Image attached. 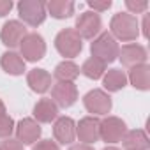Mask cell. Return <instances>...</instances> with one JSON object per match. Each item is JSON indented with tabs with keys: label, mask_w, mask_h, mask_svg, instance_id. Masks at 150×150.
Returning a JSON list of instances; mask_svg holds the SVG:
<instances>
[{
	"label": "cell",
	"mask_w": 150,
	"mask_h": 150,
	"mask_svg": "<svg viewBox=\"0 0 150 150\" xmlns=\"http://www.w3.org/2000/svg\"><path fill=\"white\" fill-rule=\"evenodd\" d=\"M125 134V124L117 117H108L99 127V138L106 143H118Z\"/></svg>",
	"instance_id": "ba28073f"
},
{
	"label": "cell",
	"mask_w": 150,
	"mask_h": 150,
	"mask_svg": "<svg viewBox=\"0 0 150 150\" xmlns=\"http://www.w3.org/2000/svg\"><path fill=\"white\" fill-rule=\"evenodd\" d=\"M0 64H2V69L6 72L13 74V76H20V74H23V71H25V60L21 58V55L13 53V51L4 53Z\"/></svg>",
	"instance_id": "e0dca14e"
},
{
	"label": "cell",
	"mask_w": 150,
	"mask_h": 150,
	"mask_svg": "<svg viewBox=\"0 0 150 150\" xmlns=\"http://www.w3.org/2000/svg\"><path fill=\"white\" fill-rule=\"evenodd\" d=\"M18 141H21L23 145H30L34 141H37V138L41 136V127L35 120L32 118H25L18 124Z\"/></svg>",
	"instance_id": "5bb4252c"
},
{
	"label": "cell",
	"mask_w": 150,
	"mask_h": 150,
	"mask_svg": "<svg viewBox=\"0 0 150 150\" xmlns=\"http://www.w3.org/2000/svg\"><path fill=\"white\" fill-rule=\"evenodd\" d=\"M111 30L124 42L134 41L138 37V20L129 13H118L111 20Z\"/></svg>",
	"instance_id": "7a4b0ae2"
},
{
	"label": "cell",
	"mask_w": 150,
	"mask_h": 150,
	"mask_svg": "<svg viewBox=\"0 0 150 150\" xmlns=\"http://www.w3.org/2000/svg\"><path fill=\"white\" fill-rule=\"evenodd\" d=\"M32 150H58V146L51 139H44V141H39Z\"/></svg>",
	"instance_id": "83f0119b"
},
{
	"label": "cell",
	"mask_w": 150,
	"mask_h": 150,
	"mask_svg": "<svg viewBox=\"0 0 150 150\" xmlns=\"http://www.w3.org/2000/svg\"><path fill=\"white\" fill-rule=\"evenodd\" d=\"M27 81H28L30 88L34 92H39V94H44L51 87V76L44 69H34V71H30L28 76H27Z\"/></svg>",
	"instance_id": "2e32d148"
},
{
	"label": "cell",
	"mask_w": 150,
	"mask_h": 150,
	"mask_svg": "<svg viewBox=\"0 0 150 150\" xmlns=\"http://www.w3.org/2000/svg\"><path fill=\"white\" fill-rule=\"evenodd\" d=\"M13 129H14V122H13L11 117H7V115L0 117V138H6L7 139L11 136Z\"/></svg>",
	"instance_id": "cb8c5ba5"
},
{
	"label": "cell",
	"mask_w": 150,
	"mask_h": 150,
	"mask_svg": "<svg viewBox=\"0 0 150 150\" xmlns=\"http://www.w3.org/2000/svg\"><path fill=\"white\" fill-rule=\"evenodd\" d=\"M99 127H101V122L94 117H87L80 122L78 125V131L76 134L80 136V139L88 145V143H96L99 139Z\"/></svg>",
	"instance_id": "4fadbf2b"
},
{
	"label": "cell",
	"mask_w": 150,
	"mask_h": 150,
	"mask_svg": "<svg viewBox=\"0 0 150 150\" xmlns=\"http://www.w3.org/2000/svg\"><path fill=\"white\" fill-rule=\"evenodd\" d=\"M20 48H21V58H23V60H30V62H35V60L42 58L44 53H46L44 39H42L39 34H35V32L27 34V35L23 37Z\"/></svg>",
	"instance_id": "5b68a950"
},
{
	"label": "cell",
	"mask_w": 150,
	"mask_h": 150,
	"mask_svg": "<svg viewBox=\"0 0 150 150\" xmlns=\"http://www.w3.org/2000/svg\"><path fill=\"white\" fill-rule=\"evenodd\" d=\"M50 14L57 20H64V18H69L72 16L74 13V7H76V4L71 2V0H51V2L46 4Z\"/></svg>",
	"instance_id": "ac0fdd59"
},
{
	"label": "cell",
	"mask_w": 150,
	"mask_h": 150,
	"mask_svg": "<svg viewBox=\"0 0 150 150\" xmlns=\"http://www.w3.org/2000/svg\"><path fill=\"white\" fill-rule=\"evenodd\" d=\"M0 150H23V143L18 139H6L2 145H0Z\"/></svg>",
	"instance_id": "484cf974"
},
{
	"label": "cell",
	"mask_w": 150,
	"mask_h": 150,
	"mask_svg": "<svg viewBox=\"0 0 150 150\" xmlns=\"http://www.w3.org/2000/svg\"><path fill=\"white\" fill-rule=\"evenodd\" d=\"M27 27L21 23V21H16V20H11L4 25L2 32H0V39L2 42L9 48H14V46H20L23 37L27 35Z\"/></svg>",
	"instance_id": "30bf717a"
},
{
	"label": "cell",
	"mask_w": 150,
	"mask_h": 150,
	"mask_svg": "<svg viewBox=\"0 0 150 150\" xmlns=\"http://www.w3.org/2000/svg\"><path fill=\"white\" fill-rule=\"evenodd\" d=\"M69 150H94V148L88 146V145H85V143H81V145H74V146H71Z\"/></svg>",
	"instance_id": "f546056e"
},
{
	"label": "cell",
	"mask_w": 150,
	"mask_h": 150,
	"mask_svg": "<svg viewBox=\"0 0 150 150\" xmlns=\"http://www.w3.org/2000/svg\"><path fill=\"white\" fill-rule=\"evenodd\" d=\"M125 7L131 11L129 14H138V13H143L148 9V2H145V0H141V2H134V0H127L125 2Z\"/></svg>",
	"instance_id": "d4e9b609"
},
{
	"label": "cell",
	"mask_w": 150,
	"mask_h": 150,
	"mask_svg": "<svg viewBox=\"0 0 150 150\" xmlns=\"http://www.w3.org/2000/svg\"><path fill=\"white\" fill-rule=\"evenodd\" d=\"M11 9H13V2H9V0H0V18L9 14Z\"/></svg>",
	"instance_id": "f1b7e54d"
},
{
	"label": "cell",
	"mask_w": 150,
	"mask_h": 150,
	"mask_svg": "<svg viewBox=\"0 0 150 150\" xmlns=\"http://www.w3.org/2000/svg\"><path fill=\"white\" fill-rule=\"evenodd\" d=\"M104 150H118V148H115V146H108V148H104Z\"/></svg>",
	"instance_id": "d6a6232c"
},
{
	"label": "cell",
	"mask_w": 150,
	"mask_h": 150,
	"mask_svg": "<svg viewBox=\"0 0 150 150\" xmlns=\"http://www.w3.org/2000/svg\"><path fill=\"white\" fill-rule=\"evenodd\" d=\"M92 58L101 60L103 64H110L118 57V44L110 32H103L90 46Z\"/></svg>",
	"instance_id": "6da1fadb"
},
{
	"label": "cell",
	"mask_w": 150,
	"mask_h": 150,
	"mask_svg": "<svg viewBox=\"0 0 150 150\" xmlns=\"http://www.w3.org/2000/svg\"><path fill=\"white\" fill-rule=\"evenodd\" d=\"M57 115H58V106H57L51 99H48V97L41 99V101L35 104V108H34V117H35L39 122H42V124H48V122L55 120Z\"/></svg>",
	"instance_id": "9a60e30c"
},
{
	"label": "cell",
	"mask_w": 150,
	"mask_h": 150,
	"mask_svg": "<svg viewBox=\"0 0 150 150\" xmlns=\"http://www.w3.org/2000/svg\"><path fill=\"white\" fill-rule=\"evenodd\" d=\"M85 108L96 115H108L111 110V99L103 90H90L83 99Z\"/></svg>",
	"instance_id": "9c48e42d"
},
{
	"label": "cell",
	"mask_w": 150,
	"mask_h": 150,
	"mask_svg": "<svg viewBox=\"0 0 150 150\" xmlns=\"http://www.w3.org/2000/svg\"><path fill=\"white\" fill-rule=\"evenodd\" d=\"M55 78L58 81H65V83H72V80L80 74V67L74 62H62L55 67Z\"/></svg>",
	"instance_id": "7402d4cb"
},
{
	"label": "cell",
	"mask_w": 150,
	"mask_h": 150,
	"mask_svg": "<svg viewBox=\"0 0 150 150\" xmlns=\"http://www.w3.org/2000/svg\"><path fill=\"white\" fill-rule=\"evenodd\" d=\"M129 78H131V83H132L134 88L148 90V87H150V69H148V65L141 64V65L132 67Z\"/></svg>",
	"instance_id": "d6986e66"
},
{
	"label": "cell",
	"mask_w": 150,
	"mask_h": 150,
	"mask_svg": "<svg viewBox=\"0 0 150 150\" xmlns=\"http://www.w3.org/2000/svg\"><path fill=\"white\" fill-rule=\"evenodd\" d=\"M88 7L94 9V13H103L111 7V2L110 0H106V2H88Z\"/></svg>",
	"instance_id": "4316f807"
},
{
	"label": "cell",
	"mask_w": 150,
	"mask_h": 150,
	"mask_svg": "<svg viewBox=\"0 0 150 150\" xmlns=\"http://www.w3.org/2000/svg\"><path fill=\"white\" fill-rule=\"evenodd\" d=\"M125 81H127V76L124 74V71H120V69H110L106 72V76H104L103 85H104V88L108 92H118L120 88L125 87Z\"/></svg>",
	"instance_id": "44dd1931"
},
{
	"label": "cell",
	"mask_w": 150,
	"mask_h": 150,
	"mask_svg": "<svg viewBox=\"0 0 150 150\" xmlns=\"http://www.w3.org/2000/svg\"><path fill=\"white\" fill-rule=\"evenodd\" d=\"M51 101L60 106V108H69L76 103L78 99V90L72 83H65V81H58L57 85H53L51 88Z\"/></svg>",
	"instance_id": "52a82bcc"
},
{
	"label": "cell",
	"mask_w": 150,
	"mask_h": 150,
	"mask_svg": "<svg viewBox=\"0 0 150 150\" xmlns=\"http://www.w3.org/2000/svg\"><path fill=\"white\" fill-rule=\"evenodd\" d=\"M20 18L23 20V25L37 27L46 20V4L37 2V0H23L18 4Z\"/></svg>",
	"instance_id": "3957f363"
},
{
	"label": "cell",
	"mask_w": 150,
	"mask_h": 150,
	"mask_svg": "<svg viewBox=\"0 0 150 150\" xmlns=\"http://www.w3.org/2000/svg\"><path fill=\"white\" fill-rule=\"evenodd\" d=\"M55 48L58 50L60 55L72 58V57H76L81 51V37L76 34L74 28H65V30H62L57 35Z\"/></svg>",
	"instance_id": "277c9868"
},
{
	"label": "cell",
	"mask_w": 150,
	"mask_h": 150,
	"mask_svg": "<svg viewBox=\"0 0 150 150\" xmlns=\"http://www.w3.org/2000/svg\"><path fill=\"white\" fill-rule=\"evenodd\" d=\"M104 69H106V64H103V62L97 60V58H88V60L83 64L81 72L85 74L87 78H90V80H97V78L103 76Z\"/></svg>",
	"instance_id": "603a6c76"
},
{
	"label": "cell",
	"mask_w": 150,
	"mask_h": 150,
	"mask_svg": "<svg viewBox=\"0 0 150 150\" xmlns=\"http://www.w3.org/2000/svg\"><path fill=\"white\" fill-rule=\"evenodd\" d=\"M6 115V106H4V103L0 101V117H4Z\"/></svg>",
	"instance_id": "1f68e13d"
},
{
	"label": "cell",
	"mask_w": 150,
	"mask_h": 150,
	"mask_svg": "<svg viewBox=\"0 0 150 150\" xmlns=\"http://www.w3.org/2000/svg\"><path fill=\"white\" fill-rule=\"evenodd\" d=\"M53 136L58 143L62 145H69L74 141L76 138V125H74L72 118L69 117H60L57 122H55V127H53Z\"/></svg>",
	"instance_id": "8fae6325"
},
{
	"label": "cell",
	"mask_w": 150,
	"mask_h": 150,
	"mask_svg": "<svg viewBox=\"0 0 150 150\" xmlns=\"http://www.w3.org/2000/svg\"><path fill=\"white\" fill-rule=\"evenodd\" d=\"M118 55L125 67H136L146 60V50L139 44H125L118 50Z\"/></svg>",
	"instance_id": "7c38bea8"
},
{
	"label": "cell",
	"mask_w": 150,
	"mask_h": 150,
	"mask_svg": "<svg viewBox=\"0 0 150 150\" xmlns=\"http://www.w3.org/2000/svg\"><path fill=\"white\" fill-rule=\"evenodd\" d=\"M125 150H148V138L143 131H129L122 138Z\"/></svg>",
	"instance_id": "ffe728a7"
},
{
	"label": "cell",
	"mask_w": 150,
	"mask_h": 150,
	"mask_svg": "<svg viewBox=\"0 0 150 150\" xmlns=\"http://www.w3.org/2000/svg\"><path fill=\"white\" fill-rule=\"evenodd\" d=\"M148 16H145V20H143V35L145 37H148Z\"/></svg>",
	"instance_id": "4dcf8cb0"
},
{
	"label": "cell",
	"mask_w": 150,
	"mask_h": 150,
	"mask_svg": "<svg viewBox=\"0 0 150 150\" xmlns=\"http://www.w3.org/2000/svg\"><path fill=\"white\" fill-rule=\"evenodd\" d=\"M101 18L97 13L94 11H88V13H83L80 14V18L76 20V34L81 37V39H94L99 32H101Z\"/></svg>",
	"instance_id": "8992f818"
}]
</instances>
